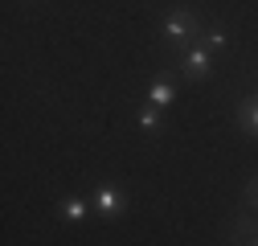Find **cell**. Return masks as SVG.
<instances>
[{
	"mask_svg": "<svg viewBox=\"0 0 258 246\" xmlns=\"http://www.w3.org/2000/svg\"><path fill=\"white\" fill-rule=\"evenodd\" d=\"M201 29H205V25H201V17L192 13V9H172V13L164 17V25H160V37L180 53V49H188V45H197Z\"/></svg>",
	"mask_w": 258,
	"mask_h": 246,
	"instance_id": "obj_1",
	"label": "cell"
},
{
	"mask_svg": "<svg viewBox=\"0 0 258 246\" xmlns=\"http://www.w3.org/2000/svg\"><path fill=\"white\" fill-rule=\"evenodd\" d=\"M180 61H176V66H180V74L188 78V82H205L209 78V66H213V53L197 41V45H188V49H180L176 53Z\"/></svg>",
	"mask_w": 258,
	"mask_h": 246,
	"instance_id": "obj_2",
	"label": "cell"
},
{
	"mask_svg": "<svg viewBox=\"0 0 258 246\" xmlns=\"http://www.w3.org/2000/svg\"><path fill=\"white\" fill-rule=\"evenodd\" d=\"M123 205H127V193L119 189L115 180H103L99 189H94V209H99L103 222H115L119 213H123Z\"/></svg>",
	"mask_w": 258,
	"mask_h": 246,
	"instance_id": "obj_3",
	"label": "cell"
},
{
	"mask_svg": "<svg viewBox=\"0 0 258 246\" xmlns=\"http://www.w3.org/2000/svg\"><path fill=\"white\" fill-rule=\"evenodd\" d=\"M225 242H230V246H254L258 242V213L242 209L238 218L225 226Z\"/></svg>",
	"mask_w": 258,
	"mask_h": 246,
	"instance_id": "obj_4",
	"label": "cell"
},
{
	"mask_svg": "<svg viewBox=\"0 0 258 246\" xmlns=\"http://www.w3.org/2000/svg\"><path fill=\"white\" fill-rule=\"evenodd\" d=\"M176 99V86H172V74H156L152 86H148V103L152 107H168Z\"/></svg>",
	"mask_w": 258,
	"mask_h": 246,
	"instance_id": "obj_5",
	"label": "cell"
},
{
	"mask_svg": "<svg viewBox=\"0 0 258 246\" xmlns=\"http://www.w3.org/2000/svg\"><path fill=\"white\" fill-rule=\"evenodd\" d=\"M238 128L258 140V95H250V99L238 103Z\"/></svg>",
	"mask_w": 258,
	"mask_h": 246,
	"instance_id": "obj_6",
	"label": "cell"
},
{
	"mask_svg": "<svg viewBox=\"0 0 258 246\" xmlns=\"http://www.w3.org/2000/svg\"><path fill=\"white\" fill-rule=\"evenodd\" d=\"M86 218H90V205H86L82 197H70V201H61V222L78 226V222H86Z\"/></svg>",
	"mask_w": 258,
	"mask_h": 246,
	"instance_id": "obj_7",
	"label": "cell"
},
{
	"mask_svg": "<svg viewBox=\"0 0 258 246\" xmlns=\"http://www.w3.org/2000/svg\"><path fill=\"white\" fill-rule=\"evenodd\" d=\"M140 132H148V136H160V132H164V115H160V107H144L140 111Z\"/></svg>",
	"mask_w": 258,
	"mask_h": 246,
	"instance_id": "obj_8",
	"label": "cell"
},
{
	"mask_svg": "<svg viewBox=\"0 0 258 246\" xmlns=\"http://www.w3.org/2000/svg\"><path fill=\"white\" fill-rule=\"evenodd\" d=\"M197 41H201L209 53H217V49H225V41H230V37H225V29H217V25H205Z\"/></svg>",
	"mask_w": 258,
	"mask_h": 246,
	"instance_id": "obj_9",
	"label": "cell"
},
{
	"mask_svg": "<svg viewBox=\"0 0 258 246\" xmlns=\"http://www.w3.org/2000/svg\"><path fill=\"white\" fill-rule=\"evenodd\" d=\"M242 209H254V213H258V176H250V184H246V193H242Z\"/></svg>",
	"mask_w": 258,
	"mask_h": 246,
	"instance_id": "obj_10",
	"label": "cell"
},
{
	"mask_svg": "<svg viewBox=\"0 0 258 246\" xmlns=\"http://www.w3.org/2000/svg\"><path fill=\"white\" fill-rule=\"evenodd\" d=\"M254 246H258V242H254Z\"/></svg>",
	"mask_w": 258,
	"mask_h": 246,
	"instance_id": "obj_11",
	"label": "cell"
}]
</instances>
